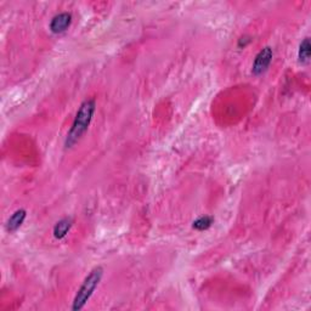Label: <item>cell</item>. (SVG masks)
Returning a JSON list of instances; mask_svg holds the SVG:
<instances>
[{
  "label": "cell",
  "mask_w": 311,
  "mask_h": 311,
  "mask_svg": "<svg viewBox=\"0 0 311 311\" xmlns=\"http://www.w3.org/2000/svg\"><path fill=\"white\" fill-rule=\"evenodd\" d=\"M310 55H311L310 39L309 38H305V39L300 43L299 50H298V59H299V62L303 63V65L309 63Z\"/></svg>",
  "instance_id": "cell-7"
},
{
  "label": "cell",
  "mask_w": 311,
  "mask_h": 311,
  "mask_svg": "<svg viewBox=\"0 0 311 311\" xmlns=\"http://www.w3.org/2000/svg\"><path fill=\"white\" fill-rule=\"evenodd\" d=\"M71 23L72 15L69 12H60V14L54 16L49 28L54 34H60L67 31Z\"/></svg>",
  "instance_id": "cell-4"
},
{
  "label": "cell",
  "mask_w": 311,
  "mask_h": 311,
  "mask_svg": "<svg viewBox=\"0 0 311 311\" xmlns=\"http://www.w3.org/2000/svg\"><path fill=\"white\" fill-rule=\"evenodd\" d=\"M103 276V269L101 266H96L89 272V275L84 278L83 283H82L79 290L77 291L74 299H73V305L72 310L77 311L82 310L85 306V304L88 303L91 296L94 294L95 290L97 288V286L102 280Z\"/></svg>",
  "instance_id": "cell-2"
},
{
  "label": "cell",
  "mask_w": 311,
  "mask_h": 311,
  "mask_svg": "<svg viewBox=\"0 0 311 311\" xmlns=\"http://www.w3.org/2000/svg\"><path fill=\"white\" fill-rule=\"evenodd\" d=\"M250 43V38L249 37H242V38H240V40H239V47H246L247 45H248V44Z\"/></svg>",
  "instance_id": "cell-9"
},
{
  "label": "cell",
  "mask_w": 311,
  "mask_h": 311,
  "mask_svg": "<svg viewBox=\"0 0 311 311\" xmlns=\"http://www.w3.org/2000/svg\"><path fill=\"white\" fill-rule=\"evenodd\" d=\"M73 226V219L69 217L62 218L61 220H59L55 224V226H54L53 234L54 237H55L56 240H62L65 239L66 236H67V234L69 232V230H71Z\"/></svg>",
  "instance_id": "cell-6"
},
{
  "label": "cell",
  "mask_w": 311,
  "mask_h": 311,
  "mask_svg": "<svg viewBox=\"0 0 311 311\" xmlns=\"http://www.w3.org/2000/svg\"><path fill=\"white\" fill-rule=\"evenodd\" d=\"M272 57H274V51H272V47L265 46L264 49H262L260 51L256 54L254 62H253L252 72L254 75H262L263 73L268 71L272 61Z\"/></svg>",
  "instance_id": "cell-3"
},
{
  "label": "cell",
  "mask_w": 311,
  "mask_h": 311,
  "mask_svg": "<svg viewBox=\"0 0 311 311\" xmlns=\"http://www.w3.org/2000/svg\"><path fill=\"white\" fill-rule=\"evenodd\" d=\"M26 218L27 212L24 211V209H17V211L8 219V221H6L5 227L6 230H8V232H15V231H17L18 228L22 226V224L24 223Z\"/></svg>",
  "instance_id": "cell-5"
},
{
  "label": "cell",
  "mask_w": 311,
  "mask_h": 311,
  "mask_svg": "<svg viewBox=\"0 0 311 311\" xmlns=\"http://www.w3.org/2000/svg\"><path fill=\"white\" fill-rule=\"evenodd\" d=\"M213 221H214L213 217H209V215H204V217H199V218L196 219V220L192 223V227L196 228V230H198V231L208 230V228L212 226Z\"/></svg>",
  "instance_id": "cell-8"
},
{
  "label": "cell",
  "mask_w": 311,
  "mask_h": 311,
  "mask_svg": "<svg viewBox=\"0 0 311 311\" xmlns=\"http://www.w3.org/2000/svg\"><path fill=\"white\" fill-rule=\"evenodd\" d=\"M95 111H96V101L95 99H87L81 103L79 109L73 119L71 129L68 130L67 138L65 140V147L72 148L77 145L81 139L88 132L91 120L94 118Z\"/></svg>",
  "instance_id": "cell-1"
}]
</instances>
